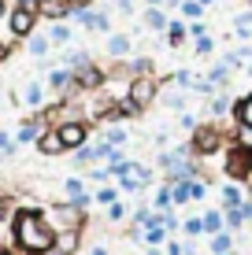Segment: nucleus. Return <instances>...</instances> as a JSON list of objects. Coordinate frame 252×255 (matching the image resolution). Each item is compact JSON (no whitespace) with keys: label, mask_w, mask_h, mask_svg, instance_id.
Listing matches in <instances>:
<instances>
[{"label":"nucleus","mask_w":252,"mask_h":255,"mask_svg":"<svg viewBox=\"0 0 252 255\" xmlns=\"http://www.w3.org/2000/svg\"><path fill=\"white\" fill-rule=\"evenodd\" d=\"M11 237H15L22 255H45L56 244V230L45 222L41 211H19L11 218Z\"/></svg>","instance_id":"f257e3e1"},{"label":"nucleus","mask_w":252,"mask_h":255,"mask_svg":"<svg viewBox=\"0 0 252 255\" xmlns=\"http://www.w3.org/2000/svg\"><path fill=\"white\" fill-rule=\"evenodd\" d=\"M45 222L52 226L56 233H67V230H82V211H78L74 204H56V207H48L45 211Z\"/></svg>","instance_id":"f03ea898"},{"label":"nucleus","mask_w":252,"mask_h":255,"mask_svg":"<svg viewBox=\"0 0 252 255\" xmlns=\"http://www.w3.org/2000/svg\"><path fill=\"white\" fill-rule=\"evenodd\" d=\"M160 96V85H156V78L152 74H145V78H130V85H126V100L134 104L137 111H145L149 104Z\"/></svg>","instance_id":"7ed1b4c3"},{"label":"nucleus","mask_w":252,"mask_h":255,"mask_svg":"<svg viewBox=\"0 0 252 255\" xmlns=\"http://www.w3.org/2000/svg\"><path fill=\"white\" fill-rule=\"evenodd\" d=\"M219 144H223L219 126H197V129H193V137H189V148H193L197 155H212V152H219Z\"/></svg>","instance_id":"20e7f679"},{"label":"nucleus","mask_w":252,"mask_h":255,"mask_svg":"<svg viewBox=\"0 0 252 255\" xmlns=\"http://www.w3.org/2000/svg\"><path fill=\"white\" fill-rule=\"evenodd\" d=\"M52 129H59V137H63V144L71 148V152H78V148H85V137H89V126H85L82 119H67V122H59V126H52Z\"/></svg>","instance_id":"39448f33"},{"label":"nucleus","mask_w":252,"mask_h":255,"mask_svg":"<svg viewBox=\"0 0 252 255\" xmlns=\"http://www.w3.org/2000/svg\"><path fill=\"white\" fill-rule=\"evenodd\" d=\"M33 22H37V11H30V7H11V19H7V30H11V37H30L33 33Z\"/></svg>","instance_id":"423d86ee"},{"label":"nucleus","mask_w":252,"mask_h":255,"mask_svg":"<svg viewBox=\"0 0 252 255\" xmlns=\"http://www.w3.org/2000/svg\"><path fill=\"white\" fill-rule=\"evenodd\" d=\"M74 19L82 22L85 30H100V33H108V30H111L108 11H85V7H78V11H74Z\"/></svg>","instance_id":"0eeeda50"},{"label":"nucleus","mask_w":252,"mask_h":255,"mask_svg":"<svg viewBox=\"0 0 252 255\" xmlns=\"http://www.w3.org/2000/svg\"><path fill=\"white\" fill-rule=\"evenodd\" d=\"M37 15L41 19H67V15H74V4L71 0H41Z\"/></svg>","instance_id":"6e6552de"},{"label":"nucleus","mask_w":252,"mask_h":255,"mask_svg":"<svg viewBox=\"0 0 252 255\" xmlns=\"http://www.w3.org/2000/svg\"><path fill=\"white\" fill-rule=\"evenodd\" d=\"M227 174L230 178H249V152L245 148H230V155H227Z\"/></svg>","instance_id":"1a4fd4ad"},{"label":"nucleus","mask_w":252,"mask_h":255,"mask_svg":"<svg viewBox=\"0 0 252 255\" xmlns=\"http://www.w3.org/2000/svg\"><path fill=\"white\" fill-rule=\"evenodd\" d=\"M37 152L41 155H63L67 152V144H63V137H59V129H45V133H41V140H37Z\"/></svg>","instance_id":"9d476101"},{"label":"nucleus","mask_w":252,"mask_h":255,"mask_svg":"<svg viewBox=\"0 0 252 255\" xmlns=\"http://www.w3.org/2000/svg\"><path fill=\"white\" fill-rule=\"evenodd\" d=\"M104 82V74H100V67H82V70H74V85L78 89H97V85Z\"/></svg>","instance_id":"9b49d317"},{"label":"nucleus","mask_w":252,"mask_h":255,"mask_svg":"<svg viewBox=\"0 0 252 255\" xmlns=\"http://www.w3.org/2000/svg\"><path fill=\"white\" fill-rule=\"evenodd\" d=\"M204 233L208 237H219V233H227V215L223 211H204Z\"/></svg>","instance_id":"f8f14e48"},{"label":"nucleus","mask_w":252,"mask_h":255,"mask_svg":"<svg viewBox=\"0 0 252 255\" xmlns=\"http://www.w3.org/2000/svg\"><path fill=\"white\" fill-rule=\"evenodd\" d=\"M234 119H238V126H249L252 129V93L241 96V100L234 104Z\"/></svg>","instance_id":"ddd939ff"},{"label":"nucleus","mask_w":252,"mask_h":255,"mask_svg":"<svg viewBox=\"0 0 252 255\" xmlns=\"http://www.w3.org/2000/svg\"><path fill=\"white\" fill-rule=\"evenodd\" d=\"M108 56H115V59L130 56V37H126V33H111V37H108Z\"/></svg>","instance_id":"4468645a"},{"label":"nucleus","mask_w":252,"mask_h":255,"mask_svg":"<svg viewBox=\"0 0 252 255\" xmlns=\"http://www.w3.org/2000/svg\"><path fill=\"white\" fill-rule=\"evenodd\" d=\"M67 85L74 89V70L59 67V70H52V74H48V89H67Z\"/></svg>","instance_id":"2eb2a0df"},{"label":"nucleus","mask_w":252,"mask_h":255,"mask_svg":"<svg viewBox=\"0 0 252 255\" xmlns=\"http://www.w3.org/2000/svg\"><path fill=\"white\" fill-rule=\"evenodd\" d=\"M234 104H238V100H230L227 93H219V96H212V104H208V111H212L215 119H223V115H230V111H234Z\"/></svg>","instance_id":"dca6fc26"},{"label":"nucleus","mask_w":252,"mask_h":255,"mask_svg":"<svg viewBox=\"0 0 252 255\" xmlns=\"http://www.w3.org/2000/svg\"><path fill=\"white\" fill-rule=\"evenodd\" d=\"M145 26H149V30H167L171 19H167L163 7H149V11H145Z\"/></svg>","instance_id":"f3484780"},{"label":"nucleus","mask_w":252,"mask_h":255,"mask_svg":"<svg viewBox=\"0 0 252 255\" xmlns=\"http://www.w3.org/2000/svg\"><path fill=\"white\" fill-rule=\"evenodd\" d=\"M26 52H30L33 59H45L48 52H52V41L45 37V33H41V37H30V41H26Z\"/></svg>","instance_id":"a211bd4d"},{"label":"nucleus","mask_w":252,"mask_h":255,"mask_svg":"<svg viewBox=\"0 0 252 255\" xmlns=\"http://www.w3.org/2000/svg\"><path fill=\"white\" fill-rule=\"evenodd\" d=\"M212 255H238V252H234V237H230V230L219 233V237H212Z\"/></svg>","instance_id":"6ab92c4d"},{"label":"nucleus","mask_w":252,"mask_h":255,"mask_svg":"<svg viewBox=\"0 0 252 255\" xmlns=\"http://www.w3.org/2000/svg\"><path fill=\"white\" fill-rule=\"evenodd\" d=\"M41 133H45V126H37V122H22L19 144H33V140H41Z\"/></svg>","instance_id":"aec40b11"},{"label":"nucleus","mask_w":252,"mask_h":255,"mask_svg":"<svg viewBox=\"0 0 252 255\" xmlns=\"http://www.w3.org/2000/svg\"><path fill=\"white\" fill-rule=\"evenodd\" d=\"M171 204H175V192H171V185H160L152 196V207L156 211H171Z\"/></svg>","instance_id":"412c9836"},{"label":"nucleus","mask_w":252,"mask_h":255,"mask_svg":"<svg viewBox=\"0 0 252 255\" xmlns=\"http://www.w3.org/2000/svg\"><path fill=\"white\" fill-rule=\"evenodd\" d=\"M141 241L149 244V248H167V230H141Z\"/></svg>","instance_id":"4be33fe9"},{"label":"nucleus","mask_w":252,"mask_h":255,"mask_svg":"<svg viewBox=\"0 0 252 255\" xmlns=\"http://www.w3.org/2000/svg\"><path fill=\"white\" fill-rule=\"evenodd\" d=\"M241 204H245V196H241L238 185H227V189H223V211H234V207H241Z\"/></svg>","instance_id":"5701e85b"},{"label":"nucleus","mask_w":252,"mask_h":255,"mask_svg":"<svg viewBox=\"0 0 252 255\" xmlns=\"http://www.w3.org/2000/svg\"><path fill=\"white\" fill-rule=\"evenodd\" d=\"M182 19L201 22L204 19V4H201V0H182Z\"/></svg>","instance_id":"b1692460"},{"label":"nucleus","mask_w":252,"mask_h":255,"mask_svg":"<svg viewBox=\"0 0 252 255\" xmlns=\"http://www.w3.org/2000/svg\"><path fill=\"white\" fill-rule=\"evenodd\" d=\"M41 100H45V85L30 82V85H26V108H41Z\"/></svg>","instance_id":"393cba45"},{"label":"nucleus","mask_w":252,"mask_h":255,"mask_svg":"<svg viewBox=\"0 0 252 255\" xmlns=\"http://www.w3.org/2000/svg\"><path fill=\"white\" fill-rule=\"evenodd\" d=\"M208 82H212L215 89H219V85H227V82H230V67H227V63H215L212 70H208Z\"/></svg>","instance_id":"a878e982"},{"label":"nucleus","mask_w":252,"mask_h":255,"mask_svg":"<svg viewBox=\"0 0 252 255\" xmlns=\"http://www.w3.org/2000/svg\"><path fill=\"white\" fill-rule=\"evenodd\" d=\"M234 33H238V37H252V11H241L238 19H234Z\"/></svg>","instance_id":"bb28decb"},{"label":"nucleus","mask_w":252,"mask_h":255,"mask_svg":"<svg viewBox=\"0 0 252 255\" xmlns=\"http://www.w3.org/2000/svg\"><path fill=\"white\" fill-rule=\"evenodd\" d=\"M74 163H78V166H85V163H100L97 144H85V148H78V152H74Z\"/></svg>","instance_id":"cd10ccee"},{"label":"nucleus","mask_w":252,"mask_h":255,"mask_svg":"<svg viewBox=\"0 0 252 255\" xmlns=\"http://www.w3.org/2000/svg\"><path fill=\"white\" fill-rule=\"evenodd\" d=\"M48 41H52V45H71V26L56 22V26H52V33H48Z\"/></svg>","instance_id":"c85d7f7f"},{"label":"nucleus","mask_w":252,"mask_h":255,"mask_svg":"<svg viewBox=\"0 0 252 255\" xmlns=\"http://www.w3.org/2000/svg\"><path fill=\"white\" fill-rule=\"evenodd\" d=\"M186 33H189V26H186V22H182V19H171V26H167V37H171V45H178V41L186 37Z\"/></svg>","instance_id":"c756f323"},{"label":"nucleus","mask_w":252,"mask_h":255,"mask_svg":"<svg viewBox=\"0 0 252 255\" xmlns=\"http://www.w3.org/2000/svg\"><path fill=\"white\" fill-rule=\"evenodd\" d=\"M182 233L186 237H201L204 233V218H186V222H182Z\"/></svg>","instance_id":"7c9ffc66"},{"label":"nucleus","mask_w":252,"mask_h":255,"mask_svg":"<svg viewBox=\"0 0 252 255\" xmlns=\"http://www.w3.org/2000/svg\"><path fill=\"white\" fill-rule=\"evenodd\" d=\"M97 204H104V207H111V204H119V189H97Z\"/></svg>","instance_id":"2f4dec72"},{"label":"nucleus","mask_w":252,"mask_h":255,"mask_svg":"<svg viewBox=\"0 0 252 255\" xmlns=\"http://www.w3.org/2000/svg\"><path fill=\"white\" fill-rule=\"evenodd\" d=\"M208 196V185L201 178H189V200H204Z\"/></svg>","instance_id":"473e14b6"},{"label":"nucleus","mask_w":252,"mask_h":255,"mask_svg":"<svg viewBox=\"0 0 252 255\" xmlns=\"http://www.w3.org/2000/svg\"><path fill=\"white\" fill-rule=\"evenodd\" d=\"M163 104H167L171 111H182V108H186V96H182V93H163Z\"/></svg>","instance_id":"72a5a7b5"},{"label":"nucleus","mask_w":252,"mask_h":255,"mask_svg":"<svg viewBox=\"0 0 252 255\" xmlns=\"http://www.w3.org/2000/svg\"><path fill=\"white\" fill-rule=\"evenodd\" d=\"M238 148L252 152V129H249V126H238Z\"/></svg>","instance_id":"f704fd0d"},{"label":"nucleus","mask_w":252,"mask_h":255,"mask_svg":"<svg viewBox=\"0 0 252 255\" xmlns=\"http://www.w3.org/2000/svg\"><path fill=\"white\" fill-rule=\"evenodd\" d=\"M193 82H197V78L189 74V70H178V74H175V85H178V89H193Z\"/></svg>","instance_id":"c9c22d12"},{"label":"nucleus","mask_w":252,"mask_h":255,"mask_svg":"<svg viewBox=\"0 0 252 255\" xmlns=\"http://www.w3.org/2000/svg\"><path fill=\"white\" fill-rule=\"evenodd\" d=\"M104 140H108L111 148H119V144L126 140V129H108V133H104Z\"/></svg>","instance_id":"e433bc0d"},{"label":"nucleus","mask_w":252,"mask_h":255,"mask_svg":"<svg viewBox=\"0 0 252 255\" xmlns=\"http://www.w3.org/2000/svg\"><path fill=\"white\" fill-rule=\"evenodd\" d=\"M15 148H19V140H11L7 133H0V152H4V155H15Z\"/></svg>","instance_id":"4c0bfd02"},{"label":"nucleus","mask_w":252,"mask_h":255,"mask_svg":"<svg viewBox=\"0 0 252 255\" xmlns=\"http://www.w3.org/2000/svg\"><path fill=\"white\" fill-rule=\"evenodd\" d=\"M189 37H197V41L208 37V26H204V22H189Z\"/></svg>","instance_id":"58836bf2"},{"label":"nucleus","mask_w":252,"mask_h":255,"mask_svg":"<svg viewBox=\"0 0 252 255\" xmlns=\"http://www.w3.org/2000/svg\"><path fill=\"white\" fill-rule=\"evenodd\" d=\"M149 215H152L149 207H137V211H134V226H141V230H145V222H149Z\"/></svg>","instance_id":"ea45409f"},{"label":"nucleus","mask_w":252,"mask_h":255,"mask_svg":"<svg viewBox=\"0 0 252 255\" xmlns=\"http://www.w3.org/2000/svg\"><path fill=\"white\" fill-rule=\"evenodd\" d=\"M178 126H182V129H189V133H193V129L201 126V122H197V115H182V119H178Z\"/></svg>","instance_id":"a19ab883"},{"label":"nucleus","mask_w":252,"mask_h":255,"mask_svg":"<svg viewBox=\"0 0 252 255\" xmlns=\"http://www.w3.org/2000/svg\"><path fill=\"white\" fill-rule=\"evenodd\" d=\"M212 48H215V41H212V37H201V41H197V56H208Z\"/></svg>","instance_id":"79ce46f5"},{"label":"nucleus","mask_w":252,"mask_h":255,"mask_svg":"<svg viewBox=\"0 0 252 255\" xmlns=\"http://www.w3.org/2000/svg\"><path fill=\"white\" fill-rule=\"evenodd\" d=\"M163 252H167V255H186V244H182V241H167Z\"/></svg>","instance_id":"37998d69"},{"label":"nucleus","mask_w":252,"mask_h":255,"mask_svg":"<svg viewBox=\"0 0 252 255\" xmlns=\"http://www.w3.org/2000/svg\"><path fill=\"white\" fill-rule=\"evenodd\" d=\"M123 215H126V207H123V204H111V207H108V218H111V222H119Z\"/></svg>","instance_id":"c03bdc74"},{"label":"nucleus","mask_w":252,"mask_h":255,"mask_svg":"<svg viewBox=\"0 0 252 255\" xmlns=\"http://www.w3.org/2000/svg\"><path fill=\"white\" fill-rule=\"evenodd\" d=\"M115 7H119L123 15H130V11H134V0H115Z\"/></svg>","instance_id":"a18cd8bd"},{"label":"nucleus","mask_w":252,"mask_h":255,"mask_svg":"<svg viewBox=\"0 0 252 255\" xmlns=\"http://www.w3.org/2000/svg\"><path fill=\"white\" fill-rule=\"evenodd\" d=\"M145 4H149V7H163L167 0H145Z\"/></svg>","instance_id":"49530a36"},{"label":"nucleus","mask_w":252,"mask_h":255,"mask_svg":"<svg viewBox=\"0 0 252 255\" xmlns=\"http://www.w3.org/2000/svg\"><path fill=\"white\" fill-rule=\"evenodd\" d=\"M145 255H167V252H163V248H149V252H145Z\"/></svg>","instance_id":"de8ad7c7"},{"label":"nucleus","mask_w":252,"mask_h":255,"mask_svg":"<svg viewBox=\"0 0 252 255\" xmlns=\"http://www.w3.org/2000/svg\"><path fill=\"white\" fill-rule=\"evenodd\" d=\"M89 255H108V248H93Z\"/></svg>","instance_id":"09e8293b"},{"label":"nucleus","mask_w":252,"mask_h":255,"mask_svg":"<svg viewBox=\"0 0 252 255\" xmlns=\"http://www.w3.org/2000/svg\"><path fill=\"white\" fill-rule=\"evenodd\" d=\"M4 11H7V0H0V19H4Z\"/></svg>","instance_id":"8fccbe9b"},{"label":"nucleus","mask_w":252,"mask_h":255,"mask_svg":"<svg viewBox=\"0 0 252 255\" xmlns=\"http://www.w3.org/2000/svg\"><path fill=\"white\" fill-rule=\"evenodd\" d=\"M71 4H74V11H78V7H82V4H85V0H71Z\"/></svg>","instance_id":"3c124183"},{"label":"nucleus","mask_w":252,"mask_h":255,"mask_svg":"<svg viewBox=\"0 0 252 255\" xmlns=\"http://www.w3.org/2000/svg\"><path fill=\"white\" fill-rule=\"evenodd\" d=\"M201 4H204V7H212V4H215V0H201Z\"/></svg>","instance_id":"603ef678"},{"label":"nucleus","mask_w":252,"mask_h":255,"mask_svg":"<svg viewBox=\"0 0 252 255\" xmlns=\"http://www.w3.org/2000/svg\"><path fill=\"white\" fill-rule=\"evenodd\" d=\"M249 170H252V152H249Z\"/></svg>","instance_id":"864d4df0"},{"label":"nucleus","mask_w":252,"mask_h":255,"mask_svg":"<svg viewBox=\"0 0 252 255\" xmlns=\"http://www.w3.org/2000/svg\"><path fill=\"white\" fill-rule=\"evenodd\" d=\"M4 159H7V155H4V152H0V163H4Z\"/></svg>","instance_id":"5fc2aeb1"},{"label":"nucleus","mask_w":252,"mask_h":255,"mask_svg":"<svg viewBox=\"0 0 252 255\" xmlns=\"http://www.w3.org/2000/svg\"><path fill=\"white\" fill-rule=\"evenodd\" d=\"M0 255H4V241H0Z\"/></svg>","instance_id":"6e6d98bb"},{"label":"nucleus","mask_w":252,"mask_h":255,"mask_svg":"<svg viewBox=\"0 0 252 255\" xmlns=\"http://www.w3.org/2000/svg\"><path fill=\"white\" fill-rule=\"evenodd\" d=\"M4 255H7V252H4Z\"/></svg>","instance_id":"4d7b16f0"}]
</instances>
